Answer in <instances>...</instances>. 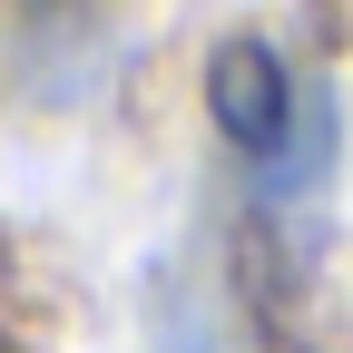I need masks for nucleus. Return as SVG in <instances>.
I'll return each mask as SVG.
<instances>
[{
    "mask_svg": "<svg viewBox=\"0 0 353 353\" xmlns=\"http://www.w3.org/2000/svg\"><path fill=\"white\" fill-rule=\"evenodd\" d=\"M206 118L265 187H314L334 167V99L275 39H216L206 50Z\"/></svg>",
    "mask_w": 353,
    "mask_h": 353,
    "instance_id": "nucleus-1",
    "label": "nucleus"
},
{
    "mask_svg": "<svg viewBox=\"0 0 353 353\" xmlns=\"http://www.w3.org/2000/svg\"><path fill=\"white\" fill-rule=\"evenodd\" d=\"M176 353H226V343H216V334H187V343H176Z\"/></svg>",
    "mask_w": 353,
    "mask_h": 353,
    "instance_id": "nucleus-2",
    "label": "nucleus"
}]
</instances>
